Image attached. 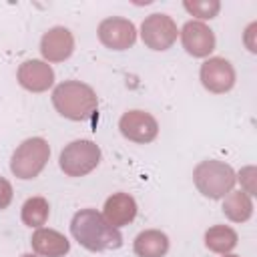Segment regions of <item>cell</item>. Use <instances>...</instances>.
Wrapping results in <instances>:
<instances>
[{
    "label": "cell",
    "instance_id": "obj_1",
    "mask_svg": "<svg viewBox=\"0 0 257 257\" xmlns=\"http://www.w3.org/2000/svg\"><path fill=\"white\" fill-rule=\"evenodd\" d=\"M70 233L84 249L98 253L118 249L122 245V235L118 229L106 223L102 213L96 209H80L70 221Z\"/></svg>",
    "mask_w": 257,
    "mask_h": 257
},
{
    "label": "cell",
    "instance_id": "obj_2",
    "mask_svg": "<svg viewBox=\"0 0 257 257\" xmlns=\"http://www.w3.org/2000/svg\"><path fill=\"white\" fill-rule=\"evenodd\" d=\"M56 112L68 120H88L98 108V96L92 86L80 80H64L52 90Z\"/></svg>",
    "mask_w": 257,
    "mask_h": 257
},
{
    "label": "cell",
    "instance_id": "obj_3",
    "mask_svg": "<svg viewBox=\"0 0 257 257\" xmlns=\"http://www.w3.org/2000/svg\"><path fill=\"white\" fill-rule=\"evenodd\" d=\"M193 183L199 189V193L207 199H223L229 195L237 183L235 171L231 165L217 161V159H207L201 161L193 169Z\"/></svg>",
    "mask_w": 257,
    "mask_h": 257
},
{
    "label": "cell",
    "instance_id": "obj_4",
    "mask_svg": "<svg viewBox=\"0 0 257 257\" xmlns=\"http://www.w3.org/2000/svg\"><path fill=\"white\" fill-rule=\"evenodd\" d=\"M48 159H50V145L42 137H32L22 141L12 153L10 171L16 179L30 181L44 171Z\"/></svg>",
    "mask_w": 257,
    "mask_h": 257
},
{
    "label": "cell",
    "instance_id": "obj_5",
    "mask_svg": "<svg viewBox=\"0 0 257 257\" xmlns=\"http://www.w3.org/2000/svg\"><path fill=\"white\" fill-rule=\"evenodd\" d=\"M100 157H102L100 147L94 141L78 139V141L68 143L60 151L58 165L66 177H84L98 167Z\"/></svg>",
    "mask_w": 257,
    "mask_h": 257
},
{
    "label": "cell",
    "instance_id": "obj_6",
    "mask_svg": "<svg viewBox=\"0 0 257 257\" xmlns=\"http://www.w3.org/2000/svg\"><path fill=\"white\" fill-rule=\"evenodd\" d=\"M179 36L177 22L163 12L149 14L141 24V38L151 50H167L175 44Z\"/></svg>",
    "mask_w": 257,
    "mask_h": 257
},
{
    "label": "cell",
    "instance_id": "obj_7",
    "mask_svg": "<svg viewBox=\"0 0 257 257\" xmlns=\"http://www.w3.org/2000/svg\"><path fill=\"white\" fill-rule=\"evenodd\" d=\"M118 131L126 141L139 143V145H147V143L157 139L159 122L151 112L141 110V108H133V110H126L120 116Z\"/></svg>",
    "mask_w": 257,
    "mask_h": 257
},
{
    "label": "cell",
    "instance_id": "obj_8",
    "mask_svg": "<svg viewBox=\"0 0 257 257\" xmlns=\"http://www.w3.org/2000/svg\"><path fill=\"white\" fill-rule=\"evenodd\" d=\"M201 84L213 94H225L235 86V68L223 56H211L201 64Z\"/></svg>",
    "mask_w": 257,
    "mask_h": 257
},
{
    "label": "cell",
    "instance_id": "obj_9",
    "mask_svg": "<svg viewBox=\"0 0 257 257\" xmlns=\"http://www.w3.org/2000/svg\"><path fill=\"white\" fill-rule=\"evenodd\" d=\"M98 40L110 50H126L137 42V28L128 18L110 16L98 24Z\"/></svg>",
    "mask_w": 257,
    "mask_h": 257
},
{
    "label": "cell",
    "instance_id": "obj_10",
    "mask_svg": "<svg viewBox=\"0 0 257 257\" xmlns=\"http://www.w3.org/2000/svg\"><path fill=\"white\" fill-rule=\"evenodd\" d=\"M183 48L187 50V54H191L193 58H207L213 50H215V32L199 20H189L183 24V28L179 30Z\"/></svg>",
    "mask_w": 257,
    "mask_h": 257
},
{
    "label": "cell",
    "instance_id": "obj_11",
    "mask_svg": "<svg viewBox=\"0 0 257 257\" xmlns=\"http://www.w3.org/2000/svg\"><path fill=\"white\" fill-rule=\"evenodd\" d=\"M74 52V36L64 26H54L46 30L40 38V54L44 62H64Z\"/></svg>",
    "mask_w": 257,
    "mask_h": 257
},
{
    "label": "cell",
    "instance_id": "obj_12",
    "mask_svg": "<svg viewBox=\"0 0 257 257\" xmlns=\"http://www.w3.org/2000/svg\"><path fill=\"white\" fill-rule=\"evenodd\" d=\"M18 84L28 92H46L54 84V70L48 62L32 58L18 66Z\"/></svg>",
    "mask_w": 257,
    "mask_h": 257
},
{
    "label": "cell",
    "instance_id": "obj_13",
    "mask_svg": "<svg viewBox=\"0 0 257 257\" xmlns=\"http://www.w3.org/2000/svg\"><path fill=\"white\" fill-rule=\"evenodd\" d=\"M102 217L114 229H120L135 221L137 217V201L128 193H112L102 207Z\"/></svg>",
    "mask_w": 257,
    "mask_h": 257
},
{
    "label": "cell",
    "instance_id": "obj_14",
    "mask_svg": "<svg viewBox=\"0 0 257 257\" xmlns=\"http://www.w3.org/2000/svg\"><path fill=\"white\" fill-rule=\"evenodd\" d=\"M30 243L34 253L40 257H64L70 251V241L60 231L46 227L36 229L30 237Z\"/></svg>",
    "mask_w": 257,
    "mask_h": 257
},
{
    "label": "cell",
    "instance_id": "obj_15",
    "mask_svg": "<svg viewBox=\"0 0 257 257\" xmlns=\"http://www.w3.org/2000/svg\"><path fill=\"white\" fill-rule=\"evenodd\" d=\"M169 237L159 229H145L135 237L133 249L137 257H165L169 253Z\"/></svg>",
    "mask_w": 257,
    "mask_h": 257
},
{
    "label": "cell",
    "instance_id": "obj_16",
    "mask_svg": "<svg viewBox=\"0 0 257 257\" xmlns=\"http://www.w3.org/2000/svg\"><path fill=\"white\" fill-rule=\"evenodd\" d=\"M223 213L233 223H245L253 215V201L241 189L239 191H231L229 195L223 197Z\"/></svg>",
    "mask_w": 257,
    "mask_h": 257
},
{
    "label": "cell",
    "instance_id": "obj_17",
    "mask_svg": "<svg viewBox=\"0 0 257 257\" xmlns=\"http://www.w3.org/2000/svg\"><path fill=\"white\" fill-rule=\"evenodd\" d=\"M237 241H239L237 231L231 229L229 225H213L205 231V247L219 255L231 253L237 247Z\"/></svg>",
    "mask_w": 257,
    "mask_h": 257
},
{
    "label": "cell",
    "instance_id": "obj_18",
    "mask_svg": "<svg viewBox=\"0 0 257 257\" xmlns=\"http://www.w3.org/2000/svg\"><path fill=\"white\" fill-rule=\"evenodd\" d=\"M48 215H50V205H48V201L44 197H30V199H26L24 205H22V213H20L22 223L26 227H30V229L32 227L34 229L44 227L46 221H48Z\"/></svg>",
    "mask_w": 257,
    "mask_h": 257
},
{
    "label": "cell",
    "instance_id": "obj_19",
    "mask_svg": "<svg viewBox=\"0 0 257 257\" xmlns=\"http://www.w3.org/2000/svg\"><path fill=\"white\" fill-rule=\"evenodd\" d=\"M183 8L191 16H195L199 22H203V20H211V18H215L219 14L221 2L219 0H185Z\"/></svg>",
    "mask_w": 257,
    "mask_h": 257
},
{
    "label": "cell",
    "instance_id": "obj_20",
    "mask_svg": "<svg viewBox=\"0 0 257 257\" xmlns=\"http://www.w3.org/2000/svg\"><path fill=\"white\" fill-rule=\"evenodd\" d=\"M235 179L241 183V191L247 193L249 197L255 195V167H245L235 175Z\"/></svg>",
    "mask_w": 257,
    "mask_h": 257
},
{
    "label": "cell",
    "instance_id": "obj_21",
    "mask_svg": "<svg viewBox=\"0 0 257 257\" xmlns=\"http://www.w3.org/2000/svg\"><path fill=\"white\" fill-rule=\"evenodd\" d=\"M12 197H14V191H12L10 181L4 179V177H0V211H4V209L10 207Z\"/></svg>",
    "mask_w": 257,
    "mask_h": 257
},
{
    "label": "cell",
    "instance_id": "obj_22",
    "mask_svg": "<svg viewBox=\"0 0 257 257\" xmlns=\"http://www.w3.org/2000/svg\"><path fill=\"white\" fill-rule=\"evenodd\" d=\"M253 30H255V24H251V26L247 28V36H245V40H247V46H249V50H251V52H255V50H257V48L251 44V36H253Z\"/></svg>",
    "mask_w": 257,
    "mask_h": 257
},
{
    "label": "cell",
    "instance_id": "obj_23",
    "mask_svg": "<svg viewBox=\"0 0 257 257\" xmlns=\"http://www.w3.org/2000/svg\"><path fill=\"white\" fill-rule=\"evenodd\" d=\"M22 257H38V255H34V253H24Z\"/></svg>",
    "mask_w": 257,
    "mask_h": 257
},
{
    "label": "cell",
    "instance_id": "obj_24",
    "mask_svg": "<svg viewBox=\"0 0 257 257\" xmlns=\"http://www.w3.org/2000/svg\"><path fill=\"white\" fill-rule=\"evenodd\" d=\"M223 257H239V255H235V253H225Z\"/></svg>",
    "mask_w": 257,
    "mask_h": 257
}]
</instances>
